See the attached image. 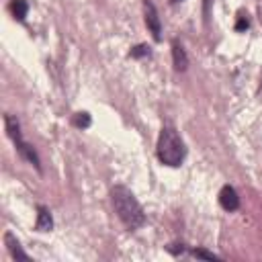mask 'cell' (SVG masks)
Returning a JSON list of instances; mask_svg holds the SVG:
<instances>
[{
    "instance_id": "8fae6325",
    "label": "cell",
    "mask_w": 262,
    "mask_h": 262,
    "mask_svg": "<svg viewBox=\"0 0 262 262\" xmlns=\"http://www.w3.org/2000/svg\"><path fill=\"white\" fill-rule=\"evenodd\" d=\"M72 123H74V127H78V129H88L90 123H92V119H90V115H88L86 111H82V113H76V115H74Z\"/></svg>"
},
{
    "instance_id": "5b68a950",
    "label": "cell",
    "mask_w": 262,
    "mask_h": 262,
    "mask_svg": "<svg viewBox=\"0 0 262 262\" xmlns=\"http://www.w3.org/2000/svg\"><path fill=\"white\" fill-rule=\"evenodd\" d=\"M172 59H174V70L176 72H184L188 68V55H186L184 47L178 41L172 43Z\"/></svg>"
},
{
    "instance_id": "3957f363",
    "label": "cell",
    "mask_w": 262,
    "mask_h": 262,
    "mask_svg": "<svg viewBox=\"0 0 262 262\" xmlns=\"http://www.w3.org/2000/svg\"><path fill=\"white\" fill-rule=\"evenodd\" d=\"M143 18H145V25L151 33V37L156 41L162 39V23H160V16H158V10L154 6L151 0H143Z\"/></svg>"
},
{
    "instance_id": "9a60e30c",
    "label": "cell",
    "mask_w": 262,
    "mask_h": 262,
    "mask_svg": "<svg viewBox=\"0 0 262 262\" xmlns=\"http://www.w3.org/2000/svg\"><path fill=\"white\" fill-rule=\"evenodd\" d=\"M207 4H209V0H205V12H207Z\"/></svg>"
},
{
    "instance_id": "9c48e42d",
    "label": "cell",
    "mask_w": 262,
    "mask_h": 262,
    "mask_svg": "<svg viewBox=\"0 0 262 262\" xmlns=\"http://www.w3.org/2000/svg\"><path fill=\"white\" fill-rule=\"evenodd\" d=\"M4 127H6V133L10 135V139H14V143L23 139L20 137V125L12 115H4Z\"/></svg>"
},
{
    "instance_id": "277c9868",
    "label": "cell",
    "mask_w": 262,
    "mask_h": 262,
    "mask_svg": "<svg viewBox=\"0 0 262 262\" xmlns=\"http://www.w3.org/2000/svg\"><path fill=\"white\" fill-rule=\"evenodd\" d=\"M219 205L225 209V211H235L239 207V196L235 192L233 186L225 184L221 190H219Z\"/></svg>"
},
{
    "instance_id": "6da1fadb",
    "label": "cell",
    "mask_w": 262,
    "mask_h": 262,
    "mask_svg": "<svg viewBox=\"0 0 262 262\" xmlns=\"http://www.w3.org/2000/svg\"><path fill=\"white\" fill-rule=\"evenodd\" d=\"M111 201H113V207H115L119 219L125 223L127 229L133 231V229H139L145 223V213H143L139 201L135 199V194L127 186H123V184L113 186Z\"/></svg>"
},
{
    "instance_id": "7a4b0ae2",
    "label": "cell",
    "mask_w": 262,
    "mask_h": 262,
    "mask_svg": "<svg viewBox=\"0 0 262 262\" xmlns=\"http://www.w3.org/2000/svg\"><path fill=\"white\" fill-rule=\"evenodd\" d=\"M158 158L162 164L166 166H180L184 156H186V147H184V141L180 139V135L176 133V129L172 127H162L160 131V137H158Z\"/></svg>"
},
{
    "instance_id": "ba28073f",
    "label": "cell",
    "mask_w": 262,
    "mask_h": 262,
    "mask_svg": "<svg viewBox=\"0 0 262 262\" xmlns=\"http://www.w3.org/2000/svg\"><path fill=\"white\" fill-rule=\"evenodd\" d=\"M16 149H18V154L25 158V160H29L37 170H41V162H39V156H37V151L29 145V143H25L23 139L20 141H16Z\"/></svg>"
},
{
    "instance_id": "5bb4252c",
    "label": "cell",
    "mask_w": 262,
    "mask_h": 262,
    "mask_svg": "<svg viewBox=\"0 0 262 262\" xmlns=\"http://www.w3.org/2000/svg\"><path fill=\"white\" fill-rule=\"evenodd\" d=\"M248 27H250L248 16H246L244 12H239V14H237V23H235V31H237V33H242V31H246Z\"/></svg>"
},
{
    "instance_id": "7c38bea8",
    "label": "cell",
    "mask_w": 262,
    "mask_h": 262,
    "mask_svg": "<svg viewBox=\"0 0 262 262\" xmlns=\"http://www.w3.org/2000/svg\"><path fill=\"white\" fill-rule=\"evenodd\" d=\"M129 55H131V57H145V55H149V47L143 45V43H141V45H135V47L129 51Z\"/></svg>"
},
{
    "instance_id": "30bf717a",
    "label": "cell",
    "mask_w": 262,
    "mask_h": 262,
    "mask_svg": "<svg viewBox=\"0 0 262 262\" xmlns=\"http://www.w3.org/2000/svg\"><path fill=\"white\" fill-rule=\"evenodd\" d=\"M27 10H29L27 0H12V2H10V12H12V16H14L16 20H25Z\"/></svg>"
},
{
    "instance_id": "8992f818",
    "label": "cell",
    "mask_w": 262,
    "mask_h": 262,
    "mask_svg": "<svg viewBox=\"0 0 262 262\" xmlns=\"http://www.w3.org/2000/svg\"><path fill=\"white\" fill-rule=\"evenodd\" d=\"M35 229L37 231H51L53 229V217H51L49 209L43 207V205L37 207V223H35Z\"/></svg>"
},
{
    "instance_id": "4fadbf2b",
    "label": "cell",
    "mask_w": 262,
    "mask_h": 262,
    "mask_svg": "<svg viewBox=\"0 0 262 262\" xmlns=\"http://www.w3.org/2000/svg\"><path fill=\"white\" fill-rule=\"evenodd\" d=\"M194 258H205V260H219V256H215L213 252H207V250H201V248H194L190 252Z\"/></svg>"
},
{
    "instance_id": "2e32d148",
    "label": "cell",
    "mask_w": 262,
    "mask_h": 262,
    "mask_svg": "<svg viewBox=\"0 0 262 262\" xmlns=\"http://www.w3.org/2000/svg\"><path fill=\"white\" fill-rule=\"evenodd\" d=\"M172 2H182V0H172Z\"/></svg>"
},
{
    "instance_id": "52a82bcc",
    "label": "cell",
    "mask_w": 262,
    "mask_h": 262,
    "mask_svg": "<svg viewBox=\"0 0 262 262\" xmlns=\"http://www.w3.org/2000/svg\"><path fill=\"white\" fill-rule=\"evenodd\" d=\"M4 244H6V248H8V252L12 254V258H20V260H29V254L20 248V244H18V239L10 233V231H6L4 233Z\"/></svg>"
}]
</instances>
